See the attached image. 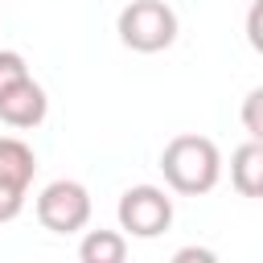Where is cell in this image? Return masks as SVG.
Returning <instances> with one entry per match:
<instances>
[{"label":"cell","mask_w":263,"mask_h":263,"mask_svg":"<svg viewBox=\"0 0 263 263\" xmlns=\"http://www.w3.org/2000/svg\"><path fill=\"white\" fill-rule=\"evenodd\" d=\"M160 173L168 181L173 193L181 197H201L218 185L222 177V152L210 136H197V132H185V136H173L160 152Z\"/></svg>","instance_id":"cell-1"},{"label":"cell","mask_w":263,"mask_h":263,"mask_svg":"<svg viewBox=\"0 0 263 263\" xmlns=\"http://www.w3.org/2000/svg\"><path fill=\"white\" fill-rule=\"evenodd\" d=\"M115 33L136 53H160L177 41V12L164 0H132L119 12Z\"/></svg>","instance_id":"cell-2"},{"label":"cell","mask_w":263,"mask_h":263,"mask_svg":"<svg viewBox=\"0 0 263 263\" xmlns=\"http://www.w3.org/2000/svg\"><path fill=\"white\" fill-rule=\"evenodd\" d=\"M90 193L82 181H49L41 193H37V222L49 230V234H74V230H86L90 222Z\"/></svg>","instance_id":"cell-3"},{"label":"cell","mask_w":263,"mask_h":263,"mask_svg":"<svg viewBox=\"0 0 263 263\" xmlns=\"http://www.w3.org/2000/svg\"><path fill=\"white\" fill-rule=\"evenodd\" d=\"M119 230L132 238H156L173 226V197L160 185H132L119 197Z\"/></svg>","instance_id":"cell-4"},{"label":"cell","mask_w":263,"mask_h":263,"mask_svg":"<svg viewBox=\"0 0 263 263\" xmlns=\"http://www.w3.org/2000/svg\"><path fill=\"white\" fill-rule=\"evenodd\" d=\"M45 115H49V99H45L41 82H33V74L21 78L16 86H8V90L0 95V119H4L8 127H16V132L37 127Z\"/></svg>","instance_id":"cell-5"},{"label":"cell","mask_w":263,"mask_h":263,"mask_svg":"<svg viewBox=\"0 0 263 263\" xmlns=\"http://www.w3.org/2000/svg\"><path fill=\"white\" fill-rule=\"evenodd\" d=\"M33 173H37L33 148L25 140H16V136H0V185H8L16 193H29Z\"/></svg>","instance_id":"cell-6"},{"label":"cell","mask_w":263,"mask_h":263,"mask_svg":"<svg viewBox=\"0 0 263 263\" xmlns=\"http://www.w3.org/2000/svg\"><path fill=\"white\" fill-rule=\"evenodd\" d=\"M230 185L238 189V197L263 193V140H247L230 152Z\"/></svg>","instance_id":"cell-7"},{"label":"cell","mask_w":263,"mask_h":263,"mask_svg":"<svg viewBox=\"0 0 263 263\" xmlns=\"http://www.w3.org/2000/svg\"><path fill=\"white\" fill-rule=\"evenodd\" d=\"M82 263H123L127 259V234L123 230H86L78 242Z\"/></svg>","instance_id":"cell-8"},{"label":"cell","mask_w":263,"mask_h":263,"mask_svg":"<svg viewBox=\"0 0 263 263\" xmlns=\"http://www.w3.org/2000/svg\"><path fill=\"white\" fill-rule=\"evenodd\" d=\"M21 78H29V66H25V58H21L16 49H0V95H4L8 86H16Z\"/></svg>","instance_id":"cell-9"},{"label":"cell","mask_w":263,"mask_h":263,"mask_svg":"<svg viewBox=\"0 0 263 263\" xmlns=\"http://www.w3.org/2000/svg\"><path fill=\"white\" fill-rule=\"evenodd\" d=\"M259 103H263V90L255 86L247 99H242V127L251 140H263V119H259Z\"/></svg>","instance_id":"cell-10"},{"label":"cell","mask_w":263,"mask_h":263,"mask_svg":"<svg viewBox=\"0 0 263 263\" xmlns=\"http://www.w3.org/2000/svg\"><path fill=\"white\" fill-rule=\"evenodd\" d=\"M21 210H25V193H16V189L0 185V226H4V222H12Z\"/></svg>","instance_id":"cell-11"},{"label":"cell","mask_w":263,"mask_h":263,"mask_svg":"<svg viewBox=\"0 0 263 263\" xmlns=\"http://www.w3.org/2000/svg\"><path fill=\"white\" fill-rule=\"evenodd\" d=\"M214 263V251H205V247H181L177 255H173V263Z\"/></svg>","instance_id":"cell-12"},{"label":"cell","mask_w":263,"mask_h":263,"mask_svg":"<svg viewBox=\"0 0 263 263\" xmlns=\"http://www.w3.org/2000/svg\"><path fill=\"white\" fill-rule=\"evenodd\" d=\"M247 33H251V45L259 49V45H263V41H259V4L251 8V21H247Z\"/></svg>","instance_id":"cell-13"}]
</instances>
